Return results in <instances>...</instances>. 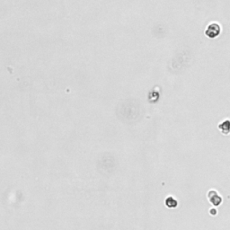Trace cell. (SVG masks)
Here are the masks:
<instances>
[{"instance_id":"obj_2","label":"cell","mask_w":230,"mask_h":230,"mask_svg":"<svg viewBox=\"0 0 230 230\" xmlns=\"http://www.w3.org/2000/svg\"><path fill=\"white\" fill-rule=\"evenodd\" d=\"M208 198L209 199L210 202L213 204L214 206H218L222 201V199L220 196H218V194L214 191H210L209 193H208Z\"/></svg>"},{"instance_id":"obj_3","label":"cell","mask_w":230,"mask_h":230,"mask_svg":"<svg viewBox=\"0 0 230 230\" xmlns=\"http://www.w3.org/2000/svg\"><path fill=\"white\" fill-rule=\"evenodd\" d=\"M218 129L224 135H228L230 133V121L226 120L218 125Z\"/></svg>"},{"instance_id":"obj_4","label":"cell","mask_w":230,"mask_h":230,"mask_svg":"<svg viewBox=\"0 0 230 230\" xmlns=\"http://www.w3.org/2000/svg\"><path fill=\"white\" fill-rule=\"evenodd\" d=\"M165 205L170 209H172V208L173 209L177 206V201L172 197H168L165 200Z\"/></svg>"},{"instance_id":"obj_1","label":"cell","mask_w":230,"mask_h":230,"mask_svg":"<svg viewBox=\"0 0 230 230\" xmlns=\"http://www.w3.org/2000/svg\"><path fill=\"white\" fill-rule=\"evenodd\" d=\"M221 33V28L219 25L216 24V23H212L210 25H209L207 27L205 31V34L206 36L208 38H211V39H214L216 37H218L219 34Z\"/></svg>"}]
</instances>
